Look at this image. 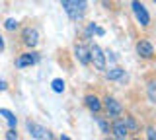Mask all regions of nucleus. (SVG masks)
Returning <instances> with one entry per match:
<instances>
[{"instance_id": "obj_7", "label": "nucleus", "mask_w": 156, "mask_h": 140, "mask_svg": "<svg viewBox=\"0 0 156 140\" xmlns=\"http://www.w3.org/2000/svg\"><path fill=\"white\" fill-rule=\"evenodd\" d=\"M136 53H139V56H143V59H152L154 55V47L150 45L148 41H139L136 43Z\"/></svg>"}, {"instance_id": "obj_6", "label": "nucleus", "mask_w": 156, "mask_h": 140, "mask_svg": "<svg viewBox=\"0 0 156 140\" xmlns=\"http://www.w3.org/2000/svg\"><path fill=\"white\" fill-rule=\"evenodd\" d=\"M39 60V55L37 53H23L16 59V68H26V66H31Z\"/></svg>"}, {"instance_id": "obj_21", "label": "nucleus", "mask_w": 156, "mask_h": 140, "mask_svg": "<svg viewBox=\"0 0 156 140\" xmlns=\"http://www.w3.org/2000/svg\"><path fill=\"white\" fill-rule=\"evenodd\" d=\"M6 88H8V86H6V82H4V80H0V91H4Z\"/></svg>"}, {"instance_id": "obj_4", "label": "nucleus", "mask_w": 156, "mask_h": 140, "mask_svg": "<svg viewBox=\"0 0 156 140\" xmlns=\"http://www.w3.org/2000/svg\"><path fill=\"white\" fill-rule=\"evenodd\" d=\"M90 62H94V66L98 70H105V55L98 45L90 47Z\"/></svg>"}, {"instance_id": "obj_18", "label": "nucleus", "mask_w": 156, "mask_h": 140, "mask_svg": "<svg viewBox=\"0 0 156 140\" xmlns=\"http://www.w3.org/2000/svg\"><path fill=\"white\" fill-rule=\"evenodd\" d=\"M148 97H150V101L156 99V94H154V82H148Z\"/></svg>"}, {"instance_id": "obj_16", "label": "nucleus", "mask_w": 156, "mask_h": 140, "mask_svg": "<svg viewBox=\"0 0 156 140\" xmlns=\"http://www.w3.org/2000/svg\"><path fill=\"white\" fill-rule=\"evenodd\" d=\"M96 121H98V125H100L101 132H104V134H109V125H107V123H105V121L101 119V117H96Z\"/></svg>"}, {"instance_id": "obj_9", "label": "nucleus", "mask_w": 156, "mask_h": 140, "mask_svg": "<svg viewBox=\"0 0 156 140\" xmlns=\"http://www.w3.org/2000/svg\"><path fill=\"white\" fill-rule=\"evenodd\" d=\"M111 134H113L117 140H123V138L129 136V130H127L123 121H115V123L111 125Z\"/></svg>"}, {"instance_id": "obj_2", "label": "nucleus", "mask_w": 156, "mask_h": 140, "mask_svg": "<svg viewBox=\"0 0 156 140\" xmlns=\"http://www.w3.org/2000/svg\"><path fill=\"white\" fill-rule=\"evenodd\" d=\"M131 8H133V14H135L136 22H139L143 27L148 26V23H150V16H148V12H146V8L143 6V2H140V0H133Z\"/></svg>"}, {"instance_id": "obj_12", "label": "nucleus", "mask_w": 156, "mask_h": 140, "mask_svg": "<svg viewBox=\"0 0 156 140\" xmlns=\"http://www.w3.org/2000/svg\"><path fill=\"white\" fill-rule=\"evenodd\" d=\"M123 74H125V70L123 68H111V70H107L105 72V76H107V80H119V78H123Z\"/></svg>"}, {"instance_id": "obj_1", "label": "nucleus", "mask_w": 156, "mask_h": 140, "mask_svg": "<svg viewBox=\"0 0 156 140\" xmlns=\"http://www.w3.org/2000/svg\"><path fill=\"white\" fill-rule=\"evenodd\" d=\"M62 8H65V12L68 14V18L70 20H82L86 14V8H88V2L86 0H61Z\"/></svg>"}, {"instance_id": "obj_19", "label": "nucleus", "mask_w": 156, "mask_h": 140, "mask_svg": "<svg viewBox=\"0 0 156 140\" xmlns=\"http://www.w3.org/2000/svg\"><path fill=\"white\" fill-rule=\"evenodd\" d=\"M6 138H8V140H16V138H18V132H16L14 128H10L8 132H6Z\"/></svg>"}, {"instance_id": "obj_15", "label": "nucleus", "mask_w": 156, "mask_h": 140, "mask_svg": "<svg viewBox=\"0 0 156 140\" xmlns=\"http://www.w3.org/2000/svg\"><path fill=\"white\" fill-rule=\"evenodd\" d=\"M123 123H125V127H127V130H129V132H136V123H135L133 117H125Z\"/></svg>"}, {"instance_id": "obj_11", "label": "nucleus", "mask_w": 156, "mask_h": 140, "mask_svg": "<svg viewBox=\"0 0 156 140\" xmlns=\"http://www.w3.org/2000/svg\"><path fill=\"white\" fill-rule=\"evenodd\" d=\"M84 103H86V107L92 111V113H98V111L101 109V103H100V99L96 97V95H86V99H84Z\"/></svg>"}, {"instance_id": "obj_22", "label": "nucleus", "mask_w": 156, "mask_h": 140, "mask_svg": "<svg viewBox=\"0 0 156 140\" xmlns=\"http://www.w3.org/2000/svg\"><path fill=\"white\" fill-rule=\"evenodd\" d=\"M0 51H4V41H2V37H0Z\"/></svg>"}, {"instance_id": "obj_17", "label": "nucleus", "mask_w": 156, "mask_h": 140, "mask_svg": "<svg viewBox=\"0 0 156 140\" xmlns=\"http://www.w3.org/2000/svg\"><path fill=\"white\" fill-rule=\"evenodd\" d=\"M4 27H6L8 31H14V29L18 27V22L14 20V18H8V20H6V23H4Z\"/></svg>"}, {"instance_id": "obj_10", "label": "nucleus", "mask_w": 156, "mask_h": 140, "mask_svg": "<svg viewBox=\"0 0 156 140\" xmlns=\"http://www.w3.org/2000/svg\"><path fill=\"white\" fill-rule=\"evenodd\" d=\"M74 55H76V59L80 64H90V49H88L86 45H76L74 47Z\"/></svg>"}, {"instance_id": "obj_5", "label": "nucleus", "mask_w": 156, "mask_h": 140, "mask_svg": "<svg viewBox=\"0 0 156 140\" xmlns=\"http://www.w3.org/2000/svg\"><path fill=\"white\" fill-rule=\"evenodd\" d=\"M104 107H105L109 117H119V115L123 113V105H121L117 99H113V97H105L104 99Z\"/></svg>"}, {"instance_id": "obj_8", "label": "nucleus", "mask_w": 156, "mask_h": 140, "mask_svg": "<svg viewBox=\"0 0 156 140\" xmlns=\"http://www.w3.org/2000/svg\"><path fill=\"white\" fill-rule=\"evenodd\" d=\"M22 39L27 47H35L39 43V33H37V29H33V27H27V29H23Z\"/></svg>"}, {"instance_id": "obj_20", "label": "nucleus", "mask_w": 156, "mask_h": 140, "mask_svg": "<svg viewBox=\"0 0 156 140\" xmlns=\"http://www.w3.org/2000/svg\"><path fill=\"white\" fill-rule=\"evenodd\" d=\"M146 136H148V138H154V128H152V127L146 128Z\"/></svg>"}, {"instance_id": "obj_14", "label": "nucleus", "mask_w": 156, "mask_h": 140, "mask_svg": "<svg viewBox=\"0 0 156 140\" xmlns=\"http://www.w3.org/2000/svg\"><path fill=\"white\" fill-rule=\"evenodd\" d=\"M51 88H53V91L61 94V91H65V82H62L61 78H55V80L51 82Z\"/></svg>"}, {"instance_id": "obj_3", "label": "nucleus", "mask_w": 156, "mask_h": 140, "mask_svg": "<svg viewBox=\"0 0 156 140\" xmlns=\"http://www.w3.org/2000/svg\"><path fill=\"white\" fill-rule=\"evenodd\" d=\"M26 127H27V130H29V136H33V138H39V140H43V138H53V134L49 132L45 127L33 123V121H27Z\"/></svg>"}, {"instance_id": "obj_13", "label": "nucleus", "mask_w": 156, "mask_h": 140, "mask_svg": "<svg viewBox=\"0 0 156 140\" xmlns=\"http://www.w3.org/2000/svg\"><path fill=\"white\" fill-rule=\"evenodd\" d=\"M0 115H2V117L8 121L10 128H16V117H14L12 111H8V109H0Z\"/></svg>"}]
</instances>
